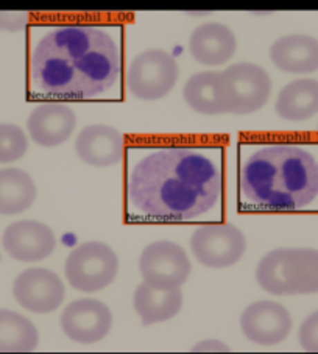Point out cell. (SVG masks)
I'll list each match as a JSON object with an SVG mask.
<instances>
[{"label": "cell", "instance_id": "1", "mask_svg": "<svg viewBox=\"0 0 318 354\" xmlns=\"http://www.w3.org/2000/svg\"><path fill=\"white\" fill-rule=\"evenodd\" d=\"M222 175L211 158L194 147L169 145L144 156L127 181V198L140 214L183 222L217 205Z\"/></svg>", "mask_w": 318, "mask_h": 354}, {"label": "cell", "instance_id": "2", "mask_svg": "<svg viewBox=\"0 0 318 354\" xmlns=\"http://www.w3.org/2000/svg\"><path fill=\"white\" fill-rule=\"evenodd\" d=\"M119 74L120 53L113 36L88 24L52 30L30 57L33 88L53 99H94L108 93Z\"/></svg>", "mask_w": 318, "mask_h": 354}, {"label": "cell", "instance_id": "3", "mask_svg": "<svg viewBox=\"0 0 318 354\" xmlns=\"http://www.w3.org/2000/svg\"><path fill=\"white\" fill-rule=\"evenodd\" d=\"M238 186L243 198L264 209H304L318 197V161L297 145H267L243 162Z\"/></svg>", "mask_w": 318, "mask_h": 354}, {"label": "cell", "instance_id": "4", "mask_svg": "<svg viewBox=\"0 0 318 354\" xmlns=\"http://www.w3.org/2000/svg\"><path fill=\"white\" fill-rule=\"evenodd\" d=\"M256 281L277 297L318 294V250L277 248L262 256Z\"/></svg>", "mask_w": 318, "mask_h": 354}, {"label": "cell", "instance_id": "5", "mask_svg": "<svg viewBox=\"0 0 318 354\" xmlns=\"http://www.w3.org/2000/svg\"><path fill=\"white\" fill-rule=\"evenodd\" d=\"M119 273V258L105 242L80 243L66 259L64 274L72 289L84 294L105 290Z\"/></svg>", "mask_w": 318, "mask_h": 354}, {"label": "cell", "instance_id": "6", "mask_svg": "<svg viewBox=\"0 0 318 354\" xmlns=\"http://www.w3.org/2000/svg\"><path fill=\"white\" fill-rule=\"evenodd\" d=\"M180 77V67L172 55L150 48L136 55L125 72L128 93L142 102H156L172 93Z\"/></svg>", "mask_w": 318, "mask_h": 354}, {"label": "cell", "instance_id": "7", "mask_svg": "<svg viewBox=\"0 0 318 354\" xmlns=\"http://www.w3.org/2000/svg\"><path fill=\"white\" fill-rule=\"evenodd\" d=\"M228 114H253L267 105L272 95V78L254 63H237L222 71Z\"/></svg>", "mask_w": 318, "mask_h": 354}, {"label": "cell", "instance_id": "8", "mask_svg": "<svg viewBox=\"0 0 318 354\" xmlns=\"http://www.w3.org/2000/svg\"><path fill=\"white\" fill-rule=\"evenodd\" d=\"M191 252L207 268H230L247 252V237L234 225H201L191 236Z\"/></svg>", "mask_w": 318, "mask_h": 354}, {"label": "cell", "instance_id": "9", "mask_svg": "<svg viewBox=\"0 0 318 354\" xmlns=\"http://www.w3.org/2000/svg\"><path fill=\"white\" fill-rule=\"evenodd\" d=\"M139 270L145 283L156 288H181L191 277L192 262L185 248L172 241L147 245L139 258Z\"/></svg>", "mask_w": 318, "mask_h": 354}, {"label": "cell", "instance_id": "10", "mask_svg": "<svg viewBox=\"0 0 318 354\" xmlns=\"http://www.w3.org/2000/svg\"><path fill=\"white\" fill-rule=\"evenodd\" d=\"M13 295L28 313L44 315L55 313L64 303L66 286L50 268L33 267L17 274Z\"/></svg>", "mask_w": 318, "mask_h": 354}, {"label": "cell", "instance_id": "11", "mask_svg": "<svg viewBox=\"0 0 318 354\" xmlns=\"http://www.w3.org/2000/svg\"><path fill=\"white\" fill-rule=\"evenodd\" d=\"M59 325L67 339L93 345L106 337L113 328V313L105 303L94 298H78L64 308Z\"/></svg>", "mask_w": 318, "mask_h": 354}, {"label": "cell", "instance_id": "12", "mask_svg": "<svg viewBox=\"0 0 318 354\" xmlns=\"http://www.w3.org/2000/svg\"><path fill=\"white\" fill-rule=\"evenodd\" d=\"M293 320L289 309L272 300L254 301L241 315L242 334L261 346H274L289 337Z\"/></svg>", "mask_w": 318, "mask_h": 354}, {"label": "cell", "instance_id": "13", "mask_svg": "<svg viewBox=\"0 0 318 354\" xmlns=\"http://www.w3.org/2000/svg\"><path fill=\"white\" fill-rule=\"evenodd\" d=\"M2 245L10 258L19 262L47 259L57 248V236L39 221H17L3 231Z\"/></svg>", "mask_w": 318, "mask_h": 354}, {"label": "cell", "instance_id": "14", "mask_svg": "<svg viewBox=\"0 0 318 354\" xmlns=\"http://www.w3.org/2000/svg\"><path fill=\"white\" fill-rule=\"evenodd\" d=\"M77 128V115L64 103H42L30 113L27 131L41 147H58L67 142Z\"/></svg>", "mask_w": 318, "mask_h": 354}, {"label": "cell", "instance_id": "15", "mask_svg": "<svg viewBox=\"0 0 318 354\" xmlns=\"http://www.w3.org/2000/svg\"><path fill=\"white\" fill-rule=\"evenodd\" d=\"M124 136L109 125H88L78 133L75 151L91 167H113L124 158Z\"/></svg>", "mask_w": 318, "mask_h": 354}, {"label": "cell", "instance_id": "16", "mask_svg": "<svg viewBox=\"0 0 318 354\" xmlns=\"http://www.w3.org/2000/svg\"><path fill=\"white\" fill-rule=\"evenodd\" d=\"M237 50L234 32L225 24L205 22L191 33L189 52L197 63L218 67L230 63Z\"/></svg>", "mask_w": 318, "mask_h": 354}, {"label": "cell", "instance_id": "17", "mask_svg": "<svg viewBox=\"0 0 318 354\" xmlns=\"http://www.w3.org/2000/svg\"><path fill=\"white\" fill-rule=\"evenodd\" d=\"M270 59L287 74H312L318 71V39L303 33L283 36L272 44Z\"/></svg>", "mask_w": 318, "mask_h": 354}, {"label": "cell", "instance_id": "18", "mask_svg": "<svg viewBox=\"0 0 318 354\" xmlns=\"http://www.w3.org/2000/svg\"><path fill=\"white\" fill-rule=\"evenodd\" d=\"M183 99L192 111L203 115L228 114L223 74L203 71L189 77L183 88Z\"/></svg>", "mask_w": 318, "mask_h": 354}, {"label": "cell", "instance_id": "19", "mask_svg": "<svg viewBox=\"0 0 318 354\" xmlns=\"http://www.w3.org/2000/svg\"><path fill=\"white\" fill-rule=\"evenodd\" d=\"M183 301H185V297L180 288H156L145 281L138 286L133 295L134 310L144 326L175 319L183 308Z\"/></svg>", "mask_w": 318, "mask_h": 354}, {"label": "cell", "instance_id": "20", "mask_svg": "<svg viewBox=\"0 0 318 354\" xmlns=\"http://www.w3.org/2000/svg\"><path fill=\"white\" fill-rule=\"evenodd\" d=\"M274 109L287 122H304L318 114V80L297 78L279 91Z\"/></svg>", "mask_w": 318, "mask_h": 354}, {"label": "cell", "instance_id": "21", "mask_svg": "<svg viewBox=\"0 0 318 354\" xmlns=\"http://www.w3.org/2000/svg\"><path fill=\"white\" fill-rule=\"evenodd\" d=\"M36 183L26 170L0 169V216H17L32 207L36 200Z\"/></svg>", "mask_w": 318, "mask_h": 354}, {"label": "cell", "instance_id": "22", "mask_svg": "<svg viewBox=\"0 0 318 354\" xmlns=\"http://www.w3.org/2000/svg\"><path fill=\"white\" fill-rule=\"evenodd\" d=\"M39 345V333L27 317L0 308V351L28 353Z\"/></svg>", "mask_w": 318, "mask_h": 354}, {"label": "cell", "instance_id": "23", "mask_svg": "<svg viewBox=\"0 0 318 354\" xmlns=\"http://www.w3.org/2000/svg\"><path fill=\"white\" fill-rule=\"evenodd\" d=\"M28 150V136L15 124H0V164L19 161Z\"/></svg>", "mask_w": 318, "mask_h": 354}, {"label": "cell", "instance_id": "24", "mask_svg": "<svg viewBox=\"0 0 318 354\" xmlns=\"http://www.w3.org/2000/svg\"><path fill=\"white\" fill-rule=\"evenodd\" d=\"M298 342L304 351L318 353V309L301 322L298 329Z\"/></svg>", "mask_w": 318, "mask_h": 354}, {"label": "cell", "instance_id": "25", "mask_svg": "<svg viewBox=\"0 0 318 354\" xmlns=\"http://www.w3.org/2000/svg\"><path fill=\"white\" fill-rule=\"evenodd\" d=\"M30 16L26 11H0V30L2 32H21L27 27Z\"/></svg>", "mask_w": 318, "mask_h": 354}, {"label": "cell", "instance_id": "26", "mask_svg": "<svg viewBox=\"0 0 318 354\" xmlns=\"http://www.w3.org/2000/svg\"><path fill=\"white\" fill-rule=\"evenodd\" d=\"M192 351H230V346L218 339H205L192 346Z\"/></svg>", "mask_w": 318, "mask_h": 354}]
</instances>
